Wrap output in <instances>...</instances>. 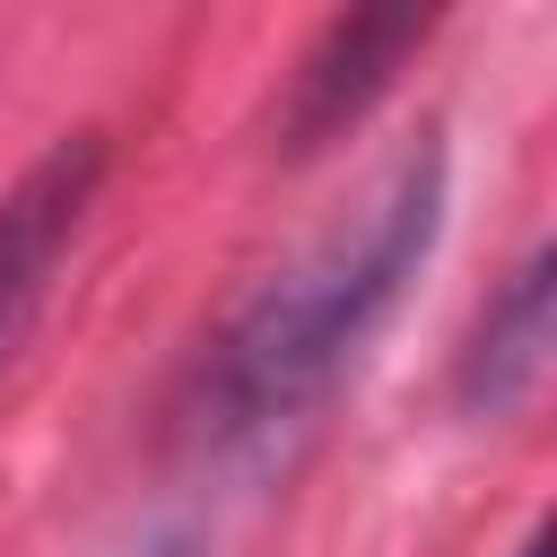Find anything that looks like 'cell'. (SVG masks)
Masks as SVG:
<instances>
[{
    "label": "cell",
    "instance_id": "6da1fadb",
    "mask_svg": "<svg viewBox=\"0 0 557 557\" xmlns=\"http://www.w3.org/2000/svg\"><path fill=\"white\" fill-rule=\"evenodd\" d=\"M435 226H444V148L418 139L287 270H270L252 287V305L218 339V400H226V418L235 426H287L296 409H313L357 366V348L383 331L400 287L426 270Z\"/></svg>",
    "mask_w": 557,
    "mask_h": 557
},
{
    "label": "cell",
    "instance_id": "7a4b0ae2",
    "mask_svg": "<svg viewBox=\"0 0 557 557\" xmlns=\"http://www.w3.org/2000/svg\"><path fill=\"white\" fill-rule=\"evenodd\" d=\"M426 35V17H331L322 44L296 61L287 78V148H322L331 131H348L400 70V52Z\"/></svg>",
    "mask_w": 557,
    "mask_h": 557
},
{
    "label": "cell",
    "instance_id": "3957f363",
    "mask_svg": "<svg viewBox=\"0 0 557 557\" xmlns=\"http://www.w3.org/2000/svg\"><path fill=\"white\" fill-rule=\"evenodd\" d=\"M548 348H557V261L522 252V270L487 296V313L461 348V400L479 418H513L548 383Z\"/></svg>",
    "mask_w": 557,
    "mask_h": 557
},
{
    "label": "cell",
    "instance_id": "277c9868",
    "mask_svg": "<svg viewBox=\"0 0 557 557\" xmlns=\"http://www.w3.org/2000/svg\"><path fill=\"white\" fill-rule=\"evenodd\" d=\"M87 183H96V139L78 131V139H61V148H52V157L0 200V305H17V296L44 287L52 252H61L70 226H78Z\"/></svg>",
    "mask_w": 557,
    "mask_h": 557
},
{
    "label": "cell",
    "instance_id": "5b68a950",
    "mask_svg": "<svg viewBox=\"0 0 557 557\" xmlns=\"http://www.w3.org/2000/svg\"><path fill=\"white\" fill-rule=\"evenodd\" d=\"M148 557H200V548H191V540H157Z\"/></svg>",
    "mask_w": 557,
    "mask_h": 557
},
{
    "label": "cell",
    "instance_id": "8992f818",
    "mask_svg": "<svg viewBox=\"0 0 557 557\" xmlns=\"http://www.w3.org/2000/svg\"><path fill=\"white\" fill-rule=\"evenodd\" d=\"M513 557H548V531H531V540H522V548H513Z\"/></svg>",
    "mask_w": 557,
    "mask_h": 557
}]
</instances>
